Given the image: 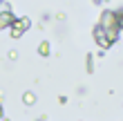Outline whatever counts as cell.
<instances>
[{
    "mask_svg": "<svg viewBox=\"0 0 123 121\" xmlns=\"http://www.w3.org/2000/svg\"><path fill=\"white\" fill-rule=\"evenodd\" d=\"M98 27L105 32V36L110 43H117L119 38V25H117V11H112V9H105L103 13H101V18H98Z\"/></svg>",
    "mask_w": 123,
    "mask_h": 121,
    "instance_id": "6da1fadb",
    "label": "cell"
},
{
    "mask_svg": "<svg viewBox=\"0 0 123 121\" xmlns=\"http://www.w3.org/2000/svg\"><path fill=\"white\" fill-rule=\"evenodd\" d=\"M29 27H31V20L27 18V16L16 18V20H13V25L9 27V34H11V38H20L27 29H29Z\"/></svg>",
    "mask_w": 123,
    "mask_h": 121,
    "instance_id": "7a4b0ae2",
    "label": "cell"
},
{
    "mask_svg": "<svg viewBox=\"0 0 123 121\" xmlns=\"http://www.w3.org/2000/svg\"><path fill=\"white\" fill-rule=\"evenodd\" d=\"M92 34H94V40L98 43V47H101V49H107V47H112V43L107 40V36H105V32L101 29L98 25L94 27V32H92Z\"/></svg>",
    "mask_w": 123,
    "mask_h": 121,
    "instance_id": "3957f363",
    "label": "cell"
},
{
    "mask_svg": "<svg viewBox=\"0 0 123 121\" xmlns=\"http://www.w3.org/2000/svg\"><path fill=\"white\" fill-rule=\"evenodd\" d=\"M13 20H16V16L9 11V13H0V29H7V27L13 25Z\"/></svg>",
    "mask_w": 123,
    "mask_h": 121,
    "instance_id": "277c9868",
    "label": "cell"
},
{
    "mask_svg": "<svg viewBox=\"0 0 123 121\" xmlns=\"http://www.w3.org/2000/svg\"><path fill=\"white\" fill-rule=\"evenodd\" d=\"M23 103L25 105H34L36 103V94H34V92H25V94H23Z\"/></svg>",
    "mask_w": 123,
    "mask_h": 121,
    "instance_id": "5b68a950",
    "label": "cell"
},
{
    "mask_svg": "<svg viewBox=\"0 0 123 121\" xmlns=\"http://www.w3.org/2000/svg\"><path fill=\"white\" fill-rule=\"evenodd\" d=\"M38 54L40 56H49V43L47 40H43L40 45H38Z\"/></svg>",
    "mask_w": 123,
    "mask_h": 121,
    "instance_id": "8992f818",
    "label": "cell"
},
{
    "mask_svg": "<svg viewBox=\"0 0 123 121\" xmlns=\"http://www.w3.org/2000/svg\"><path fill=\"white\" fill-rule=\"evenodd\" d=\"M85 70H87V72H92V70H94V56H92V54L85 56Z\"/></svg>",
    "mask_w": 123,
    "mask_h": 121,
    "instance_id": "52a82bcc",
    "label": "cell"
},
{
    "mask_svg": "<svg viewBox=\"0 0 123 121\" xmlns=\"http://www.w3.org/2000/svg\"><path fill=\"white\" fill-rule=\"evenodd\" d=\"M11 11V5L5 2V0H0V13H9Z\"/></svg>",
    "mask_w": 123,
    "mask_h": 121,
    "instance_id": "ba28073f",
    "label": "cell"
},
{
    "mask_svg": "<svg viewBox=\"0 0 123 121\" xmlns=\"http://www.w3.org/2000/svg\"><path fill=\"white\" fill-rule=\"evenodd\" d=\"M117 25H119V32H123V9L117 11Z\"/></svg>",
    "mask_w": 123,
    "mask_h": 121,
    "instance_id": "9c48e42d",
    "label": "cell"
},
{
    "mask_svg": "<svg viewBox=\"0 0 123 121\" xmlns=\"http://www.w3.org/2000/svg\"><path fill=\"white\" fill-rule=\"evenodd\" d=\"M5 117V108H2V103H0V119Z\"/></svg>",
    "mask_w": 123,
    "mask_h": 121,
    "instance_id": "30bf717a",
    "label": "cell"
},
{
    "mask_svg": "<svg viewBox=\"0 0 123 121\" xmlns=\"http://www.w3.org/2000/svg\"><path fill=\"white\" fill-rule=\"evenodd\" d=\"M0 121H9V119H7V117H2V119H0Z\"/></svg>",
    "mask_w": 123,
    "mask_h": 121,
    "instance_id": "8fae6325",
    "label": "cell"
},
{
    "mask_svg": "<svg viewBox=\"0 0 123 121\" xmlns=\"http://www.w3.org/2000/svg\"><path fill=\"white\" fill-rule=\"evenodd\" d=\"M96 2H98V0H96Z\"/></svg>",
    "mask_w": 123,
    "mask_h": 121,
    "instance_id": "7c38bea8",
    "label": "cell"
}]
</instances>
